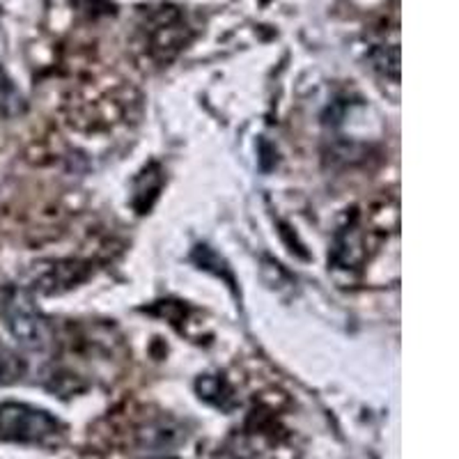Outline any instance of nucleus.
I'll list each match as a JSON object with an SVG mask.
<instances>
[{"label":"nucleus","instance_id":"1","mask_svg":"<svg viewBox=\"0 0 459 459\" xmlns=\"http://www.w3.org/2000/svg\"><path fill=\"white\" fill-rule=\"evenodd\" d=\"M60 434H63L60 420L44 409L30 407L23 402L0 404V441L44 446L56 441Z\"/></svg>","mask_w":459,"mask_h":459},{"label":"nucleus","instance_id":"2","mask_svg":"<svg viewBox=\"0 0 459 459\" xmlns=\"http://www.w3.org/2000/svg\"><path fill=\"white\" fill-rule=\"evenodd\" d=\"M5 319L10 333L28 351H47L53 344V329L39 313L28 292H14L5 303Z\"/></svg>","mask_w":459,"mask_h":459},{"label":"nucleus","instance_id":"3","mask_svg":"<svg viewBox=\"0 0 459 459\" xmlns=\"http://www.w3.org/2000/svg\"><path fill=\"white\" fill-rule=\"evenodd\" d=\"M90 276V264L79 260H51L39 264L30 278L32 290L42 294L67 292Z\"/></svg>","mask_w":459,"mask_h":459},{"label":"nucleus","instance_id":"4","mask_svg":"<svg viewBox=\"0 0 459 459\" xmlns=\"http://www.w3.org/2000/svg\"><path fill=\"white\" fill-rule=\"evenodd\" d=\"M368 230L360 228L359 221H351L338 230L331 246V262L335 269H359L368 260Z\"/></svg>","mask_w":459,"mask_h":459},{"label":"nucleus","instance_id":"5","mask_svg":"<svg viewBox=\"0 0 459 459\" xmlns=\"http://www.w3.org/2000/svg\"><path fill=\"white\" fill-rule=\"evenodd\" d=\"M23 375H26V363L19 359L16 351H12L5 344H0V386L16 384Z\"/></svg>","mask_w":459,"mask_h":459},{"label":"nucleus","instance_id":"6","mask_svg":"<svg viewBox=\"0 0 459 459\" xmlns=\"http://www.w3.org/2000/svg\"><path fill=\"white\" fill-rule=\"evenodd\" d=\"M198 393L200 397H204V400L214 402V404H219V407H225V393H228V384H225L221 377H214V375H207L203 377V379L198 381Z\"/></svg>","mask_w":459,"mask_h":459}]
</instances>
